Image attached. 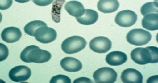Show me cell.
<instances>
[{
	"label": "cell",
	"mask_w": 158,
	"mask_h": 83,
	"mask_svg": "<svg viewBox=\"0 0 158 83\" xmlns=\"http://www.w3.org/2000/svg\"><path fill=\"white\" fill-rule=\"evenodd\" d=\"M52 54L48 51L41 49L35 45H30L21 52V60L26 63L42 64L48 62L52 58Z\"/></svg>",
	"instance_id": "6da1fadb"
},
{
	"label": "cell",
	"mask_w": 158,
	"mask_h": 83,
	"mask_svg": "<svg viewBox=\"0 0 158 83\" xmlns=\"http://www.w3.org/2000/svg\"><path fill=\"white\" fill-rule=\"evenodd\" d=\"M131 57L134 62L139 65L158 63V48L151 46L137 48L131 53Z\"/></svg>",
	"instance_id": "7a4b0ae2"
},
{
	"label": "cell",
	"mask_w": 158,
	"mask_h": 83,
	"mask_svg": "<svg viewBox=\"0 0 158 83\" xmlns=\"http://www.w3.org/2000/svg\"><path fill=\"white\" fill-rule=\"evenodd\" d=\"M86 41L79 36H73L66 39L61 44V47L65 53L72 54L80 52L85 49Z\"/></svg>",
	"instance_id": "3957f363"
},
{
	"label": "cell",
	"mask_w": 158,
	"mask_h": 83,
	"mask_svg": "<svg viewBox=\"0 0 158 83\" xmlns=\"http://www.w3.org/2000/svg\"><path fill=\"white\" fill-rule=\"evenodd\" d=\"M149 32L141 28H135L129 31L126 36V40L130 44L142 46L148 44L152 39Z\"/></svg>",
	"instance_id": "277c9868"
},
{
	"label": "cell",
	"mask_w": 158,
	"mask_h": 83,
	"mask_svg": "<svg viewBox=\"0 0 158 83\" xmlns=\"http://www.w3.org/2000/svg\"><path fill=\"white\" fill-rule=\"evenodd\" d=\"M93 78L95 83H114L117 81V73L112 68L103 67L95 71Z\"/></svg>",
	"instance_id": "5b68a950"
},
{
	"label": "cell",
	"mask_w": 158,
	"mask_h": 83,
	"mask_svg": "<svg viewBox=\"0 0 158 83\" xmlns=\"http://www.w3.org/2000/svg\"><path fill=\"white\" fill-rule=\"evenodd\" d=\"M33 37L40 43L48 44L52 43L56 39L57 33L53 28L44 25L37 28Z\"/></svg>",
	"instance_id": "8992f818"
},
{
	"label": "cell",
	"mask_w": 158,
	"mask_h": 83,
	"mask_svg": "<svg viewBox=\"0 0 158 83\" xmlns=\"http://www.w3.org/2000/svg\"><path fill=\"white\" fill-rule=\"evenodd\" d=\"M137 19V15L134 11L130 10H124L117 13L115 21L119 26L129 28L135 25Z\"/></svg>",
	"instance_id": "52a82bcc"
},
{
	"label": "cell",
	"mask_w": 158,
	"mask_h": 83,
	"mask_svg": "<svg viewBox=\"0 0 158 83\" xmlns=\"http://www.w3.org/2000/svg\"><path fill=\"white\" fill-rule=\"evenodd\" d=\"M112 43L109 39L104 37H98L90 42L89 47L93 52L104 54L108 52L112 48Z\"/></svg>",
	"instance_id": "ba28073f"
},
{
	"label": "cell",
	"mask_w": 158,
	"mask_h": 83,
	"mask_svg": "<svg viewBox=\"0 0 158 83\" xmlns=\"http://www.w3.org/2000/svg\"><path fill=\"white\" fill-rule=\"evenodd\" d=\"M31 69L25 66H15L11 69L9 73L10 80L15 82L27 81L31 77Z\"/></svg>",
	"instance_id": "9c48e42d"
},
{
	"label": "cell",
	"mask_w": 158,
	"mask_h": 83,
	"mask_svg": "<svg viewBox=\"0 0 158 83\" xmlns=\"http://www.w3.org/2000/svg\"><path fill=\"white\" fill-rule=\"evenodd\" d=\"M22 36V32L19 28L10 27L3 30L1 34V38L6 43H15L20 40Z\"/></svg>",
	"instance_id": "30bf717a"
},
{
	"label": "cell",
	"mask_w": 158,
	"mask_h": 83,
	"mask_svg": "<svg viewBox=\"0 0 158 83\" xmlns=\"http://www.w3.org/2000/svg\"><path fill=\"white\" fill-rule=\"evenodd\" d=\"M121 81L124 83H142L143 76L136 69L128 68L123 71L121 76Z\"/></svg>",
	"instance_id": "8fae6325"
},
{
	"label": "cell",
	"mask_w": 158,
	"mask_h": 83,
	"mask_svg": "<svg viewBox=\"0 0 158 83\" xmlns=\"http://www.w3.org/2000/svg\"><path fill=\"white\" fill-rule=\"evenodd\" d=\"M60 64L64 70L69 72H78L82 68V63L74 57H64L60 61Z\"/></svg>",
	"instance_id": "7c38bea8"
},
{
	"label": "cell",
	"mask_w": 158,
	"mask_h": 83,
	"mask_svg": "<svg viewBox=\"0 0 158 83\" xmlns=\"http://www.w3.org/2000/svg\"><path fill=\"white\" fill-rule=\"evenodd\" d=\"M127 57L126 54L120 51H114L108 54L105 58L107 63L111 66H119L127 61Z\"/></svg>",
	"instance_id": "4fadbf2b"
},
{
	"label": "cell",
	"mask_w": 158,
	"mask_h": 83,
	"mask_svg": "<svg viewBox=\"0 0 158 83\" xmlns=\"http://www.w3.org/2000/svg\"><path fill=\"white\" fill-rule=\"evenodd\" d=\"M99 15L96 11L91 9H84L82 16L76 18L79 24L85 25L93 24L98 20Z\"/></svg>",
	"instance_id": "5bb4252c"
},
{
	"label": "cell",
	"mask_w": 158,
	"mask_h": 83,
	"mask_svg": "<svg viewBox=\"0 0 158 83\" xmlns=\"http://www.w3.org/2000/svg\"><path fill=\"white\" fill-rule=\"evenodd\" d=\"M120 3L118 0H100L97 3V8L104 13L115 12L118 10Z\"/></svg>",
	"instance_id": "9a60e30c"
},
{
	"label": "cell",
	"mask_w": 158,
	"mask_h": 83,
	"mask_svg": "<svg viewBox=\"0 0 158 83\" xmlns=\"http://www.w3.org/2000/svg\"><path fill=\"white\" fill-rule=\"evenodd\" d=\"M64 9L70 15L76 18L82 15L84 7L82 4L77 1H72L66 3Z\"/></svg>",
	"instance_id": "2e32d148"
},
{
	"label": "cell",
	"mask_w": 158,
	"mask_h": 83,
	"mask_svg": "<svg viewBox=\"0 0 158 83\" xmlns=\"http://www.w3.org/2000/svg\"><path fill=\"white\" fill-rule=\"evenodd\" d=\"M142 27L148 31H154L158 29V13H150L144 16L141 21Z\"/></svg>",
	"instance_id": "e0dca14e"
},
{
	"label": "cell",
	"mask_w": 158,
	"mask_h": 83,
	"mask_svg": "<svg viewBox=\"0 0 158 83\" xmlns=\"http://www.w3.org/2000/svg\"><path fill=\"white\" fill-rule=\"evenodd\" d=\"M65 0H56L53 3L52 11V16L54 22L59 23L61 20V10Z\"/></svg>",
	"instance_id": "ac0fdd59"
},
{
	"label": "cell",
	"mask_w": 158,
	"mask_h": 83,
	"mask_svg": "<svg viewBox=\"0 0 158 83\" xmlns=\"http://www.w3.org/2000/svg\"><path fill=\"white\" fill-rule=\"evenodd\" d=\"M47 25L46 23L40 20H34L28 23L24 27V31L26 34L31 37L34 36L35 32L40 27Z\"/></svg>",
	"instance_id": "d6986e66"
},
{
	"label": "cell",
	"mask_w": 158,
	"mask_h": 83,
	"mask_svg": "<svg viewBox=\"0 0 158 83\" xmlns=\"http://www.w3.org/2000/svg\"><path fill=\"white\" fill-rule=\"evenodd\" d=\"M158 2H151L146 3L142 6L141 8V13L144 16L150 13H158Z\"/></svg>",
	"instance_id": "ffe728a7"
},
{
	"label": "cell",
	"mask_w": 158,
	"mask_h": 83,
	"mask_svg": "<svg viewBox=\"0 0 158 83\" xmlns=\"http://www.w3.org/2000/svg\"><path fill=\"white\" fill-rule=\"evenodd\" d=\"M50 83H71V80L68 76L63 75H59L52 77Z\"/></svg>",
	"instance_id": "44dd1931"
},
{
	"label": "cell",
	"mask_w": 158,
	"mask_h": 83,
	"mask_svg": "<svg viewBox=\"0 0 158 83\" xmlns=\"http://www.w3.org/2000/svg\"><path fill=\"white\" fill-rule=\"evenodd\" d=\"M1 45V55H0V61H2L5 60L8 57L9 50L8 48L3 44H0Z\"/></svg>",
	"instance_id": "7402d4cb"
},
{
	"label": "cell",
	"mask_w": 158,
	"mask_h": 83,
	"mask_svg": "<svg viewBox=\"0 0 158 83\" xmlns=\"http://www.w3.org/2000/svg\"><path fill=\"white\" fill-rule=\"evenodd\" d=\"M13 2V0H0V10H7L11 7Z\"/></svg>",
	"instance_id": "603a6c76"
},
{
	"label": "cell",
	"mask_w": 158,
	"mask_h": 83,
	"mask_svg": "<svg viewBox=\"0 0 158 83\" xmlns=\"http://www.w3.org/2000/svg\"><path fill=\"white\" fill-rule=\"evenodd\" d=\"M54 1V0H32V2L35 4L40 7H45L50 5Z\"/></svg>",
	"instance_id": "cb8c5ba5"
},
{
	"label": "cell",
	"mask_w": 158,
	"mask_h": 83,
	"mask_svg": "<svg viewBox=\"0 0 158 83\" xmlns=\"http://www.w3.org/2000/svg\"><path fill=\"white\" fill-rule=\"evenodd\" d=\"M73 83H93L92 81L89 78L82 77L78 78L77 79L74 80L73 81Z\"/></svg>",
	"instance_id": "d4e9b609"
},
{
	"label": "cell",
	"mask_w": 158,
	"mask_h": 83,
	"mask_svg": "<svg viewBox=\"0 0 158 83\" xmlns=\"http://www.w3.org/2000/svg\"><path fill=\"white\" fill-rule=\"evenodd\" d=\"M15 1L19 3H25L29 2L31 0H15Z\"/></svg>",
	"instance_id": "484cf974"
}]
</instances>
